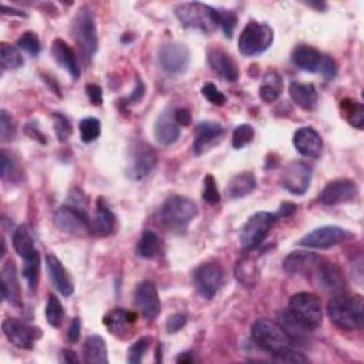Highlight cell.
Returning <instances> with one entry per match:
<instances>
[{
    "instance_id": "cell-1",
    "label": "cell",
    "mask_w": 364,
    "mask_h": 364,
    "mask_svg": "<svg viewBox=\"0 0 364 364\" xmlns=\"http://www.w3.org/2000/svg\"><path fill=\"white\" fill-rule=\"evenodd\" d=\"M364 302L360 295H334L327 303V314L340 330L356 331L363 329Z\"/></svg>"
},
{
    "instance_id": "cell-2",
    "label": "cell",
    "mask_w": 364,
    "mask_h": 364,
    "mask_svg": "<svg viewBox=\"0 0 364 364\" xmlns=\"http://www.w3.org/2000/svg\"><path fill=\"white\" fill-rule=\"evenodd\" d=\"M252 339L265 351L276 360L293 348V341L282 326L269 319H258L252 324Z\"/></svg>"
},
{
    "instance_id": "cell-3",
    "label": "cell",
    "mask_w": 364,
    "mask_h": 364,
    "mask_svg": "<svg viewBox=\"0 0 364 364\" xmlns=\"http://www.w3.org/2000/svg\"><path fill=\"white\" fill-rule=\"evenodd\" d=\"M198 215V207L197 204L181 195H172L169 197L161 210V220L162 224L172 232L181 234L186 232L188 225L195 220Z\"/></svg>"
},
{
    "instance_id": "cell-4",
    "label": "cell",
    "mask_w": 364,
    "mask_h": 364,
    "mask_svg": "<svg viewBox=\"0 0 364 364\" xmlns=\"http://www.w3.org/2000/svg\"><path fill=\"white\" fill-rule=\"evenodd\" d=\"M175 15L182 26L197 29L204 33H211L220 26L218 9H214L205 4H179L175 8Z\"/></svg>"
},
{
    "instance_id": "cell-5",
    "label": "cell",
    "mask_w": 364,
    "mask_h": 364,
    "mask_svg": "<svg viewBox=\"0 0 364 364\" xmlns=\"http://www.w3.org/2000/svg\"><path fill=\"white\" fill-rule=\"evenodd\" d=\"M72 33L81 57L86 62H90L98 50V36L94 15L87 6H83L76 13L72 25Z\"/></svg>"
},
{
    "instance_id": "cell-6",
    "label": "cell",
    "mask_w": 364,
    "mask_h": 364,
    "mask_svg": "<svg viewBox=\"0 0 364 364\" xmlns=\"http://www.w3.org/2000/svg\"><path fill=\"white\" fill-rule=\"evenodd\" d=\"M292 63L303 72L320 73L327 80H331L337 73V66L331 57L306 45H300L293 50Z\"/></svg>"
},
{
    "instance_id": "cell-7",
    "label": "cell",
    "mask_w": 364,
    "mask_h": 364,
    "mask_svg": "<svg viewBox=\"0 0 364 364\" xmlns=\"http://www.w3.org/2000/svg\"><path fill=\"white\" fill-rule=\"evenodd\" d=\"M288 312L310 331L317 329L323 320L320 299L313 293H296L289 300Z\"/></svg>"
},
{
    "instance_id": "cell-8",
    "label": "cell",
    "mask_w": 364,
    "mask_h": 364,
    "mask_svg": "<svg viewBox=\"0 0 364 364\" xmlns=\"http://www.w3.org/2000/svg\"><path fill=\"white\" fill-rule=\"evenodd\" d=\"M273 43V30L266 25L251 21L242 30L238 47L244 56H258L265 53Z\"/></svg>"
},
{
    "instance_id": "cell-9",
    "label": "cell",
    "mask_w": 364,
    "mask_h": 364,
    "mask_svg": "<svg viewBox=\"0 0 364 364\" xmlns=\"http://www.w3.org/2000/svg\"><path fill=\"white\" fill-rule=\"evenodd\" d=\"M276 221V215L271 212H256L249 217L241 231V244L244 249H256L266 239Z\"/></svg>"
},
{
    "instance_id": "cell-10",
    "label": "cell",
    "mask_w": 364,
    "mask_h": 364,
    "mask_svg": "<svg viewBox=\"0 0 364 364\" xmlns=\"http://www.w3.org/2000/svg\"><path fill=\"white\" fill-rule=\"evenodd\" d=\"M56 227L69 235H84L91 231V222L87 214L76 205H63L55 214Z\"/></svg>"
},
{
    "instance_id": "cell-11",
    "label": "cell",
    "mask_w": 364,
    "mask_h": 364,
    "mask_svg": "<svg viewBox=\"0 0 364 364\" xmlns=\"http://www.w3.org/2000/svg\"><path fill=\"white\" fill-rule=\"evenodd\" d=\"M157 162H158L157 151L149 144L144 141H138L131 148L127 174L134 181L144 179L155 168Z\"/></svg>"
},
{
    "instance_id": "cell-12",
    "label": "cell",
    "mask_w": 364,
    "mask_h": 364,
    "mask_svg": "<svg viewBox=\"0 0 364 364\" xmlns=\"http://www.w3.org/2000/svg\"><path fill=\"white\" fill-rule=\"evenodd\" d=\"M191 53L186 45L169 43L161 47L158 55L159 66L169 74H182L190 67Z\"/></svg>"
},
{
    "instance_id": "cell-13",
    "label": "cell",
    "mask_w": 364,
    "mask_h": 364,
    "mask_svg": "<svg viewBox=\"0 0 364 364\" xmlns=\"http://www.w3.org/2000/svg\"><path fill=\"white\" fill-rule=\"evenodd\" d=\"M2 327L9 341L19 348H33L36 340L42 337V330L39 327H35L16 317L6 319Z\"/></svg>"
},
{
    "instance_id": "cell-14",
    "label": "cell",
    "mask_w": 364,
    "mask_h": 364,
    "mask_svg": "<svg viewBox=\"0 0 364 364\" xmlns=\"http://www.w3.org/2000/svg\"><path fill=\"white\" fill-rule=\"evenodd\" d=\"M194 283L200 295L212 299L224 283V269L220 263H204L194 272Z\"/></svg>"
},
{
    "instance_id": "cell-15",
    "label": "cell",
    "mask_w": 364,
    "mask_h": 364,
    "mask_svg": "<svg viewBox=\"0 0 364 364\" xmlns=\"http://www.w3.org/2000/svg\"><path fill=\"white\" fill-rule=\"evenodd\" d=\"M312 168L306 162H290L282 175V187L293 195H305L310 188Z\"/></svg>"
},
{
    "instance_id": "cell-16",
    "label": "cell",
    "mask_w": 364,
    "mask_h": 364,
    "mask_svg": "<svg viewBox=\"0 0 364 364\" xmlns=\"http://www.w3.org/2000/svg\"><path fill=\"white\" fill-rule=\"evenodd\" d=\"M314 275V283L322 290L330 293V295H340L346 289V279L341 272V269L329 261L320 262L316 269L313 271Z\"/></svg>"
},
{
    "instance_id": "cell-17",
    "label": "cell",
    "mask_w": 364,
    "mask_h": 364,
    "mask_svg": "<svg viewBox=\"0 0 364 364\" xmlns=\"http://www.w3.org/2000/svg\"><path fill=\"white\" fill-rule=\"evenodd\" d=\"M358 190L351 179H336L329 182L319 195V203L324 207H334L356 198Z\"/></svg>"
},
{
    "instance_id": "cell-18",
    "label": "cell",
    "mask_w": 364,
    "mask_h": 364,
    "mask_svg": "<svg viewBox=\"0 0 364 364\" xmlns=\"http://www.w3.org/2000/svg\"><path fill=\"white\" fill-rule=\"evenodd\" d=\"M134 303L140 313L148 320H154L161 313V300L157 286L149 280H144L137 285L134 292Z\"/></svg>"
},
{
    "instance_id": "cell-19",
    "label": "cell",
    "mask_w": 364,
    "mask_h": 364,
    "mask_svg": "<svg viewBox=\"0 0 364 364\" xmlns=\"http://www.w3.org/2000/svg\"><path fill=\"white\" fill-rule=\"evenodd\" d=\"M347 237V232L340 227H322L300 239V245L310 249H329L341 244Z\"/></svg>"
},
{
    "instance_id": "cell-20",
    "label": "cell",
    "mask_w": 364,
    "mask_h": 364,
    "mask_svg": "<svg viewBox=\"0 0 364 364\" xmlns=\"http://www.w3.org/2000/svg\"><path fill=\"white\" fill-rule=\"evenodd\" d=\"M293 145L299 154L307 158H319L323 151V140L320 134L310 127H302L295 132Z\"/></svg>"
},
{
    "instance_id": "cell-21",
    "label": "cell",
    "mask_w": 364,
    "mask_h": 364,
    "mask_svg": "<svg viewBox=\"0 0 364 364\" xmlns=\"http://www.w3.org/2000/svg\"><path fill=\"white\" fill-rule=\"evenodd\" d=\"M208 62L211 69L227 81H237L239 69L229 53L221 47H211L208 50Z\"/></svg>"
},
{
    "instance_id": "cell-22",
    "label": "cell",
    "mask_w": 364,
    "mask_h": 364,
    "mask_svg": "<svg viewBox=\"0 0 364 364\" xmlns=\"http://www.w3.org/2000/svg\"><path fill=\"white\" fill-rule=\"evenodd\" d=\"M322 262L317 254L309 251H295L289 254L283 261V269L290 275H307L312 273Z\"/></svg>"
},
{
    "instance_id": "cell-23",
    "label": "cell",
    "mask_w": 364,
    "mask_h": 364,
    "mask_svg": "<svg viewBox=\"0 0 364 364\" xmlns=\"http://www.w3.org/2000/svg\"><path fill=\"white\" fill-rule=\"evenodd\" d=\"M46 266L53 286L59 290L62 296L70 297L74 293V285L60 259L53 254H49L46 256Z\"/></svg>"
},
{
    "instance_id": "cell-24",
    "label": "cell",
    "mask_w": 364,
    "mask_h": 364,
    "mask_svg": "<svg viewBox=\"0 0 364 364\" xmlns=\"http://www.w3.org/2000/svg\"><path fill=\"white\" fill-rule=\"evenodd\" d=\"M52 55H53L55 60H56L66 72H69L74 80L80 79V76H81V69H80V64H79V59H77L76 53L73 52V49H72L63 39H56V40H53V45H52Z\"/></svg>"
},
{
    "instance_id": "cell-25",
    "label": "cell",
    "mask_w": 364,
    "mask_h": 364,
    "mask_svg": "<svg viewBox=\"0 0 364 364\" xmlns=\"http://www.w3.org/2000/svg\"><path fill=\"white\" fill-rule=\"evenodd\" d=\"M224 134V128L221 124L214 121H203L197 125V137L194 142V152L197 155L204 154L210 149V147L221 138Z\"/></svg>"
},
{
    "instance_id": "cell-26",
    "label": "cell",
    "mask_w": 364,
    "mask_h": 364,
    "mask_svg": "<svg viewBox=\"0 0 364 364\" xmlns=\"http://www.w3.org/2000/svg\"><path fill=\"white\" fill-rule=\"evenodd\" d=\"M4 299L12 305H21V283L13 261H8L2 268Z\"/></svg>"
},
{
    "instance_id": "cell-27",
    "label": "cell",
    "mask_w": 364,
    "mask_h": 364,
    "mask_svg": "<svg viewBox=\"0 0 364 364\" xmlns=\"http://www.w3.org/2000/svg\"><path fill=\"white\" fill-rule=\"evenodd\" d=\"M135 322H137V314L123 309L110 310L103 319V323L107 327V330L115 336L125 334L128 330H131Z\"/></svg>"
},
{
    "instance_id": "cell-28",
    "label": "cell",
    "mask_w": 364,
    "mask_h": 364,
    "mask_svg": "<svg viewBox=\"0 0 364 364\" xmlns=\"http://www.w3.org/2000/svg\"><path fill=\"white\" fill-rule=\"evenodd\" d=\"M115 229V215L108 208L103 198L97 200L94 218L91 222V231L100 237H108Z\"/></svg>"
},
{
    "instance_id": "cell-29",
    "label": "cell",
    "mask_w": 364,
    "mask_h": 364,
    "mask_svg": "<svg viewBox=\"0 0 364 364\" xmlns=\"http://www.w3.org/2000/svg\"><path fill=\"white\" fill-rule=\"evenodd\" d=\"M154 134H155V140L164 147H168L176 142L179 138V125L175 123L174 115L171 117V114L164 113L155 123Z\"/></svg>"
},
{
    "instance_id": "cell-30",
    "label": "cell",
    "mask_w": 364,
    "mask_h": 364,
    "mask_svg": "<svg viewBox=\"0 0 364 364\" xmlns=\"http://www.w3.org/2000/svg\"><path fill=\"white\" fill-rule=\"evenodd\" d=\"M289 94L293 103L306 111H312L317 106V91L310 83H292Z\"/></svg>"
},
{
    "instance_id": "cell-31",
    "label": "cell",
    "mask_w": 364,
    "mask_h": 364,
    "mask_svg": "<svg viewBox=\"0 0 364 364\" xmlns=\"http://www.w3.org/2000/svg\"><path fill=\"white\" fill-rule=\"evenodd\" d=\"M256 188V178L252 172H241L235 175L227 187V194L231 200L242 198L252 194Z\"/></svg>"
},
{
    "instance_id": "cell-32",
    "label": "cell",
    "mask_w": 364,
    "mask_h": 364,
    "mask_svg": "<svg viewBox=\"0 0 364 364\" xmlns=\"http://www.w3.org/2000/svg\"><path fill=\"white\" fill-rule=\"evenodd\" d=\"M83 360L86 363H96V364H107V346L103 337L98 334L89 336L83 346Z\"/></svg>"
},
{
    "instance_id": "cell-33",
    "label": "cell",
    "mask_w": 364,
    "mask_h": 364,
    "mask_svg": "<svg viewBox=\"0 0 364 364\" xmlns=\"http://www.w3.org/2000/svg\"><path fill=\"white\" fill-rule=\"evenodd\" d=\"M13 248L22 259H29L38 254L35 239L26 225H21L13 232Z\"/></svg>"
},
{
    "instance_id": "cell-34",
    "label": "cell",
    "mask_w": 364,
    "mask_h": 364,
    "mask_svg": "<svg viewBox=\"0 0 364 364\" xmlns=\"http://www.w3.org/2000/svg\"><path fill=\"white\" fill-rule=\"evenodd\" d=\"M283 91V80L282 77L275 73V72H269L265 77H263V83L259 89V96L265 103H273L276 101L280 94Z\"/></svg>"
},
{
    "instance_id": "cell-35",
    "label": "cell",
    "mask_w": 364,
    "mask_h": 364,
    "mask_svg": "<svg viewBox=\"0 0 364 364\" xmlns=\"http://www.w3.org/2000/svg\"><path fill=\"white\" fill-rule=\"evenodd\" d=\"M279 324L282 326V329L286 331V334L290 337L293 343L305 341L307 337V333H310V330L305 327L297 319H295L288 310L279 316Z\"/></svg>"
},
{
    "instance_id": "cell-36",
    "label": "cell",
    "mask_w": 364,
    "mask_h": 364,
    "mask_svg": "<svg viewBox=\"0 0 364 364\" xmlns=\"http://www.w3.org/2000/svg\"><path fill=\"white\" fill-rule=\"evenodd\" d=\"M235 276H237L238 282H241L242 286H245V288L256 286V283L259 280V271H258L256 263L249 258H242L237 263Z\"/></svg>"
},
{
    "instance_id": "cell-37",
    "label": "cell",
    "mask_w": 364,
    "mask_h": 364,
    "mask_svg": "<svg viewBox=\"0 0 364 364\" xmlns=\"http://www.w3.org/2000/svg\"><path fill=\"white\" fill-rule=\"evenodd\" d=\"M159 249H161V242L158 235L152 231H144L137 245L138 255L144 259H154L155 256H158Z\"/></svg>"
},
{
    "instance_id": "cell-38",
    "label": "cell",
    "mask_w": 364,
    "mask_h": 364,
    "mask_svg": "<svg viewBox=\"0 0 364 364\" xmlns=\"http://www.w3.org/2000/svg\"><path fill=\"white\" fill-rule=\"evenodd\" d=\"M340 108H341V113L344 114V117H346V120L348 121L350 125L356 127L357 130L363 128L364 108H363L361 103H358L356 100L346 98V100L340 101Z\"/></svg>"
},
{
    "instance_id": "cell-39",
    "label": "cell",
    "mask_w": 364,
    "mask_h": 364,
    "mask_svg": "<svg viewBox=\"0 0 364 364\" xmlns=\"http://www.w3.org/2000/svg\"><path fill=\"white\" fill-rule=\"evenodd\" d=\"M0 62L5 70H18L25 66V59L16 46L2 43L0 46Z\"/></svg>"
},
{
    "instance_id": "cell-40",
    "label": "cell",
    "mask_w": 364,
    "mask_h": 364,
    "mask_svg": "<svg viewBox=\"0 0 364 364\" xmlns=\"http://www.w3.org/2000/svg\"><path fill=\"white\" fill-rule=\"evenodd\" d=\"M23 276L28 282L30 292H36L38 285H39V278H40V255H39V252L36 255H33L32 258L25 259Z\"/></svg>"
},
{
    "instance_id": "cell-41",
    "label": "cell",
    "mask_w": 364,
    "mask_h": 364,
    "mask_svg": "<svg viewBox=\"0 0 364 364\" xmlns=\"http://www.w3.org/2000/svg\"><path fill=\"white\" fill-rule=\"evenodd\" d=\"M46 319L50 326L60 327L64 320V309L57 296L50 295L46 305Z\"/></svg>"
},
{
    "instance_id": "cell-42",
    "label": "cell",
    "mask_w": 364,
    "mask_h": 364,
    "mask_svg": "<svg viewBox=\"0 0 364 364\" xmlns=\"http://www.w3.org/2000/svg\"><path fill=\"white\" fill-rule=\"evenodd\" d=\"M101 134V123L94 117H87L80 121V135L83 142L90 144Z\"/></svg>"
},
{
    "instance_id": "cell-43",
    "label": "cell",
    "mask_w": 364,
    "mask_h": 364,
    "mask_svg": "<svg viewBox=\"0 0 364 364\" xmlns=\"http://www.w3.org/2000/svg\"><path fill=\"white\" fill-rule=\"evenodd\" d=\"M255 135V131L252 128V125L249 124H241L239 127L235 128L234 134H232V145L237 149H241L244 147H246L248 144L252 142Z\"/></svg>"
},
{
    "instance_id": "cell-44",
    "label": "cell",
    "mask_w": 364,
    "mask_h": 364,
    "mask_svg": "<svg viewBox=\"0 0 364 364\" xmlns=\"http://www.w3.org/2000/svg\"><path fill=\"white\" fill-rule=\"evenodd\" d=\"M151 343V337H140L134 344H131L130 350H128V363L131 364H140L142 361V357L147 351V348L149 347Z\"/></svg>"
},
{
    "instance_id": "cell-45",
    "label": "cell",
    "mask_w": 364,
    "mask_h": 364,
    "mask_svg": "<svg viewBox=\"0 0 364 364\" xmlns=\"http://www.w3.org/2000/svg\"><path fill=\"white\" fill-rule=\"evenodd\" d=\"M0 135L5 142L12 141L16 137V123L6 110H2V114H0Z\"/></svg>"
},
{
    "instance_id": "cell-46",
    "label": "cell",
    "mask_w": 364,
    "mask_h": 364,
    "mask_svg": "<svg viewBox=\"0 0 364 364\" xmlns=\"http://www.w3.org/2000/svg\"><path fill=\"white\" fill-rule=\"evenodd\" d=\"M18 47L22 49V50H25V52H28V53L32 55V56L39 55V53H40V49H42L40 40H39L38 35L33 33V32H26V33H23V35L19 38V40H18Z\"/></svg>"
},
{
    "instance_id": "cell-47",
    "label": "cell",
    "mask_w": 364,
    "mask_h": 364,
    "mask_svg": "<svg viewBox=\"0 0 364 364\" xmlns=\"http://www.w3.org/2000/svg\"><path fill=\"white\" fill-rule=\"evenodd\" d=\"M53 124H55V132H56L59 141L66 142L70 138L72 131H73L70 120L66 115H63L62 113H56L53 117Z\"/></svg>"
},
{
    "instance_id": "cell-48",
    "label": "cell",
    "mask_w": 364,
    "mask_h": 364,
    "mask_svg": "<svg viewBox=\"0 0 364 364\" xmlns=\"http://www.w3.org/2000/svg\"><path fill=\"white\" fill-rule=\"evenodd\" d=\"M203 198L205 203L215 205L221 201V194L218 191L215 178L212 175H207L204 178V191H203Z\"/></svg>"
},
{
    "instance_id": "cell-49",
    "label": "cell",
    "mask_w": 364,
    "mask_h": 364,
    "mask_svg": "<svg viewBox=\"0 0 364 364\" xmlns=\"http://www.w3.org/2000/svg\"><path fill=\"white\" fill-rule=\"evenodd\" d=\"M220 28H222L227 38H232L235 26H237V15L231 11H218Z\"/></svg>"
},
{
    "instance_id": "cell-50",
    "label": "cell",
    "mask_w": 364,
    "mask_h": 364,
    "mask_svg": "<svg viewBox=\"0 0 364 364\" xmlns=\"http://www.w3.org/2000/svg\"><path fill=\"white\" fill-rule=\"evenodd\" d=\"M203 96L214 106H224L227 103V97L218 90V87L212 83H207L203 87Z\"/></svg>"
},
{
    "instance_id": "cell-51",
    "label": "cell",
    "mask_w": 364,
    "mask_h": 364,
    "mask_svg": "<svg viewBox=\"0 0 364 364\" xmlns=\"http://www.w3.org/2000/svg\"><path fill=\"white\" fill-rule=\"evenodd\" d=\"M187 324V314L186 313H175L168 317L166 320V331L176 333Z\"/></svg>"
},
{
    "instance_id": "cell-52",
    "label": "cell",
    "mask_w": 364,
    "mask_h": 364,
    "mask_svg": "<svg viewBox=\"0 0 364 364\" xmlns=\"http://www.w3.org/2000/svg\"><path fill=\"white\" fill-rule=\"evenodd\" d=\"M0 159H2V172L0 174H2V179L6 181L8 175L12 174L15 169V162H13V158L6 151H2V154H0Z\"/></svg>"
},
{
    "instance_id": "cell-53",
    "label": "cell",
    "mask_w": 364,
    "mask_h": 364,
    "mask_svg": "<svg viewBox=\"0 0 364 364\" xmlns=\"http://www.w3.org/2000/svg\"><path fill=\"white\" fill-rule=\"evenodd\" d=\"M86 93H87L89 100L94 106L103 104V90H101L100 86H97V84H87L86 86Z\"/></svg>"
},
{
    "instance_id": "cell-54",
    "label": "cell",
    "mask_w": 364,
    "mask_h": 364,
    "mask_svg": "<svg viewBox=\"0 0 364 364\" xmlns=\"http://www.w3.org/2000/svg\"><path fill=\"white\" fill-rule=\"evenodd\" d=\"M80 334H81V320L80 317H74L67 330V340L74 344L79 341Z\"/></svg>"
},
{
    "instance_id": "cell-55",
    "label": "cell",
    "mask_w": 364,
    "mask_h": 364,
    "mask_svg": "<svg viewBox=\"0 0 364 364\" xmlns=\"http://www.w3.org/2000/svg\"><path fill=\"white\" fill-rule=\"evenodd\" d=\"M174 120L178 125H182V127H188L191 125L193 123V115L191 113L187 110V108H178L175 113H174Z\"/></svg>"
},
{
    "instance_id": "cell-56",
    "label": "cell",
    "mask_w": 364,
    "mask_h": 364,
    "mask_svg": "<svg viewBox=\"0 0 364 364\" xmlns=\"http://www.w3.org/2000/svg\"><path fill=\"white\" fill-rule=\"evenodd\" d=\"M296 212V205L292 204V203H283L279 208V211L275 214L276 218H288V217H292L293 214Z\"/></svg>"
},
{
    "instance_id": "cell-57",
    "label": "cell",
    "mask_w": 364,
    "mask_h": 364,
    "mask_svg": "<svg viewBox=\"0 0 364 364\" xmlns=\"http://www.w3.org/2000/svg\"><path fill=\"white\" fill-rule=\"evenodd\" d=\"M144 91H145V87H144L142 81H141V80H137V87H135L134 93H132V96L130 97V101H132V103H138V101L142 98Z\"/></svg>"
},
{
    "instance_id": "cell-58",
    "label": "cell",
    "mask_w": 364,
    "mask_h": 364,
    "mask_svg": "<svg viewBox=\"0 0 364 364\" xmlns=\"http://www.w3.org/2000/svg\"><path fill=\"white\" fill-rule=\"evenodd\" d=\"M62 356H63V358H62L63 363H79L80 361V358L76 356V353L73 350H63Z\"/></svg>"
},
{
    "instance_id": "cell-59",
    "label": "cell",
    "mask_w": 364,
    "mask_h": 364,
    "mask_svg": "<svg viewBox=\"0 0 364 364\" xmlns=\"http://www.w3.org/2000/svg\"><path fill=\"white\" fill-rule=\"evenodd\" d=\"M195 358H194V354H193V351H186V353H182V354H179L178 356V358H176V361L178 363H193Z\"/></svg>"
},
{
    "instance_id": "cell-60",
    "label": "cell",
    "mask_w": 364,
    "mask_h": 364,
    "mask_svg": "<svg viewBox=\"0 0 364 364\" xmlns=\"http://www.w3.org/2000/svg\"><path fill=\"white\" fill-rule=\"evenodd\" d=\"M159 353H161V346L157 347V361H161V354Z\"/></svg>"
}]
</instances>
